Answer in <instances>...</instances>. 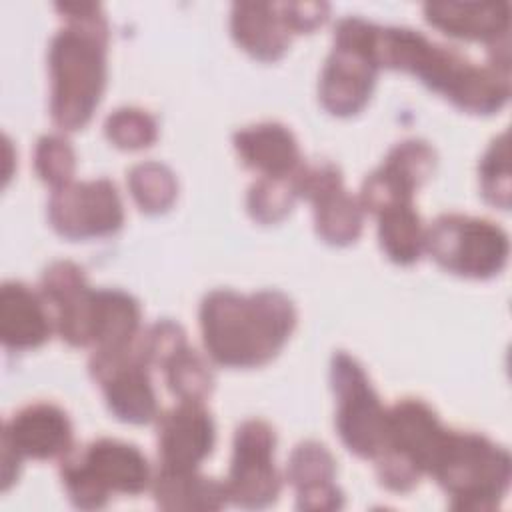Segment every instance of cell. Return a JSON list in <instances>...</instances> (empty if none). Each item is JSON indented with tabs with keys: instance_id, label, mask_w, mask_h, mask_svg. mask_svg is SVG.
Listing matches in <instances>:
<instances>
[{
	"instance_id": "44dd1931",
	"label": "cell",
	"mask_w": 512,
	"mask_h": 512,
	"mask_svg": "<svg viewBox=\"0 0 512 512\" xmlns=\"http://www.w3.org/2000/svg\"><path fill=\"white\" fill-rule=\"evenodd\" d=\"M232 142L242 164L260 176L288 178L304 162L296 136L280 122H258L240 128Z\"/></svg>"
},
{
	"instance_id": "f546056e",
	"label": "cell",
	"mask_w": 512,
	"mask_h": 512,
	"mask_svg": "<svg viewBox=\"0 0 512 512\" xmlns=\"http://www.w3.org/2000/svg\"><path fill=\"white\" fill-rule=\"evenodd\" d=\"M34 170L52 190L72 182L76 170V154L62 134H44L34 148Z\"/></svg>"
},
{
	"instance_id": "2e32d148",
	"label": "cell",
	"mask_w": 512,
	"mask_h": 512,
	"mask_svg": "<svg viewBox=\"0 0 512 512\" xmlns=\"http://www.w3.org/2000/svg\"><path fill=\"white\" fill-rule=\"evenodd\" d=\"M434 148L420 138H406L390 148L384 162L370 172L360 188L364 212L378 214L394 204L414 202V192L432 176Z\"/></svg>"
},
{
	"instance_id": "484cf974",
	"label": "cell",
	"mask_w": 512,
	"mask_h": 512,
	"mask_svg": "<svg viewBox=\"0 0 512 512\" xmlns=\"http://www.w3.org/2000/svg\"><path fill=\"white\" fill-rule=\"evenodd\" d=\"M334 474L336 460L322 442L304 440L294 446L286 466V478L296 492L330 484L334 482Z\"/></svg>"
},
{
	"instance_id": "9c48e42d",
	"label": "cell",
	"mask_w": 512,
	"mask_h": 512,
	"mask_svg": "<svg viewBox=\"0 0 512 512\" xmlns=\"http://www.w3.org/2000/svg\"><path fill=\"white\" fill-rule=\"evenodd\" d=\"M330 382L336 396L340 440L356 456L374 460L384 446L388 408L380 402L358 360L342 350L332 356Z\"/></svg>"
},
{
	"instance_id": "30bf717a",
	"label": "cell",
	"mask_w": 512,
	"mask_h": 512,
	"mask_svg": "<svg viewBox=\"0 0 512 512\" xmlns=\"http://www.w3.org/2000/svg\"><path fill=\"white\" fill-rule=\"evenodd\" d=\"M68 414L52 402H32L14 412L2 428V490L18 478L24 458H64L74 446Z\"/></svg>"
},
{
	"instance_id": "83f0119b",
	"label": "cell",
	"mask_w": 512,
	"mask_h": 512,
	"mask_svg": "<svg viewBox=\"0 0 512 512\" xmlns=\"http://www.w3.org/2000/svg\"><path fill=\"white\" fill-rule=\"evenodd\" d=\"M104 132L114 146L122 150H140L156 140L158 126L150 112L136 106H122L108 114Z\"/></svg>"
},
{
	"instance_id": "603a6c76",
	"label": "cell",
	"mask_w": 512,
	"mask_h": 512,
	"mask_svg": "<svg viewBox=\"0 0 512 512\" xmlns=\"http://www.w3.org/2000/svg\"><path fill=\"white\" fill-rule=\"evenodd\" d=\"M152 494L164 510H220L228 504L224 482L198 470L160 468L152 478Z\"/></svg>"
},
{
	"instance_id": "277c9868",
	"label": "cell",
	"mask_w": 512,
	"mask_h": 512,
	"mask_svg": "<svg viewBox=\"0 0 512 512\" xmlns=\"http://www.w3.org/2000/svg\"><path fill=\"white\" fill-rule=\"evenodd\" d=\"M428 474L450 496V508L494 510L510 488L512 460L484 434L446 428Z\"/></svg>"
},
{
	"instance_id": "f1b7e54d",
	"label": "cell",
	"mask_w": 512,
	"mask_h": 512,
	"mask_svg": "<svg viewBox=\"0 0 512 512\" xmlns=\"http://www.w3.org/2000/svg\"><path fill=\"white\" fill-rule=\"evenodd\" d=\"M296 194L288 178H270L260 176L248 188L246 206L254 220L262 224H274L282 220L294 206Z\"/></svg>"
},
{
	"instance_id": "7a4b0ae2",
	"label": "cell",
	"mask_w": 512,
	"mask_h": 512,
	"mask_svg": "<svg viewBox=\"0 0 512 512\" xmlns=\"http://www.w3.org/2000/svg\"><path fill=\"white\" fill-rule=\"evenodd\" d=\"M64 26L50 38V118L74 132L92 118L106 86L108 22L96 2H58Z\"/></svg>"
},
{
	"instance_id": "6da1fadb",
	"label": "cell",
	"mask_w": 512,
	"mask_h": 512,
	"mask_svg": "<svg viewBox=\"0 0 512 512\" xmlns=\"http://www.w3.org/2000/svg\"><path fill=\"white\" fill-rule=\"evenodd\" d=\"M368 54L380 68L414 74L432 92L470 114H494L510 96V68L476 64L452 46L406 26L370 22Z\"/></svg>"
},
{
	"instance_id": "52a82bcc",
	"label": "cell",
	"mask_w": 512,
	"mask_h": 512,
	"mask_svg": "<svg viewBox=\"0 0 512 512\" xmlns=\"http://www.w3.org/2000/svg\"><path fill=\"white\" fill-rule=\"evenodd\" d=\"M424 250L444 270L464 278H492L508 262V234L492 220L446 212L436 216L424 234Z\"/></svg>"
},
{
	"instance_id": "ba28073f",
	"label": "cell",
	"mask_w": 512,
	"mask_h": 512,
	"mask_svg": "<svg viewBox=\"0 0 512 512\" xmlns=\"http://www.w3.org/2000/svg\"><path fill=\"white\" fill-rule=\"evenodd\" d=\"M370 20L344 16L334 26V46L318 82L322 106L336 116L360 112L374 88L378 66L368 54Z\"/></svg>"
},
{
	"instance_id": "ffe728a7",
	"label": "cell",
	"mask_w": 512,
	"mask_h": 512,
	"mask_svg": "<svg viewBox=\"0 0 512 512\" xmlns=\"http://www.w3.org/2000/svg\"><path fill=\"white\" fill-rule=\"evenodd\" d=\"M54 328L52 312L40 294L28 284L8 280L0 288V340L10 350L42 346Z\"/></svg>"
},
{
	"instance_id": "5b68a950",
	"label": "cell",
	"mask_w": 512,
	"mask_h": 512,
	"mask_svg": "<svg viewBox=\"0 0 512 512\" xmlns=\"http://www.w3.org/2000/svg\"><path fill=\"white\" fill-rule=\"evenodd\" d=\"M60 478L76 508L96 510L112 494L136 496L152 480L148 458L130 442L96 438L60 460Z\"/></svg>"
},
{
	"instance_id": "d6986e66",
	"label": "cell",
	"mask_w": 512,
	"mask_h": 512,
	"mask_svg": "<svg viewBox=\"0 0 512 512\" xmlns=\"http://www.w3.org/2000/svg\"><path fill=\"white\" fill-rule=\"evenodd\" d=\"M230 30L242 50L264 62L278 60L296 34L288 2H234Z\"/></svg>"
},
{
	"instance_id": "ac0fdd59",
	"label": "cell",
	"mask_w": 512,
	"mask_h": 512,
	"mask_svg": "<svg viewBox=\"0 0 512 512\" xmlns=\"http://www.w3.org/2000/svg\"><path fill=\"white\" fill-rule=\"evenodd\" d=\"M424 18L446 36L486 42L488 46L508 38L510 2L508 0H442L422 6Z\"/></svg>"
},
{
	"instance_id": "5bb4252c",
	"label": "cell",
	"mask_w": 512,
	"mask_h": 512,
	"mask_svg": "<svg viewBox=\"0 0 512 512\" xmlns=\"http://www.w3.org/2000/svg\"><path fill=\"white\" fill-rule=\"evenodd\" d=\"M48 220L60 236L86 240L114 234L124 222V208L112 180H72L52 190Z\"/></svg>"
},
{
	"instance_id": "e0dca14e",
	"label": "cell",
	"mask_w": 512,
	"mask_h": 512,
	"mask_svg": "<svg viewBox=\"0 0 512 512\" xmlns=\"http://www.w3.org/2000/svg\"><path fill=\"white\" fill-rule=\"evenodd\" d=\"M156 444L160 468L198 470L210 456L216 440L214 420L196 400H178L176 406L158 414Z\"/></svg>"
},
{
	"instance_id": "3957f363",
	"label": "cell",
	"mask_w": 512,
	"mask_h": 512,
	"mask_svg": "<svg viewBox=\"0 0 512 512\" xmlns=\"http://www.w3.org/2000/svg\"><path fill=\"white\" fill-rule=\"evenodd\" d=\"M198 316L208 356L228 368L266 364L296 326V308L280 290L244 296L216 288L202 298Z\"/></svg>"
},
{
	"instance_id": "8992f818",
	"label": "cell",
	"mask_w": 512,
	"mask_h": 512,
	"mask_svg": "<svg viewBox=\"0 0 512 512\" xmlns=\"http://www.w3.org/2000/svg\"><path fill=\"white\" fill-rule=\"evenodd\" d=\"M444 430L446 426L424 400L394 402L386 412L384 446L374 458L380 484L392 492H410L430 472Z\"/></svg>"
},
{
	"instance_id": "7c38bea8",
	"label": "cell",
	"mask_w": 512,
	"mask_h": 512,
	"mask_svg": "<svg viewBox=\"0 0 512 512\" xmlns=\"http://www.w3.org/2000/svg\"><path fill=\"white\" fill-rule=\"evenodd\" d=\"M88 370L118 420L148 424L158 418L150 366L138 352L136 340L124 348L92 350Z\"/></svg>"
},
{
	"instance_id": "9a60e30c",
	"label": "cell",
	"mask_w": 512,
	"mask_h": 512,
	"mask_svg": "<svg viewBox=\"0 0 512 512\" xmlns=\"http://www.w3.org/2000/svg\"><path fill=\"white\" fill-rule=\"evenodd\" d=\"M138 350L150 368H160L168 390L178 400L204 402L214 388L208 360L188 344L186 332L168 318L138 334Z\"/></svg>"
},
{
	"instance_id": "7402d4cb",
	"label": "cell",
	"mask_w": 512,
	"mask_h": 512,
	"mask_svg": "<svg viewBox=\"0 0 512 512\" xmlns=\"http://www.w3.org/2000/svg\"><path fill=\"white\" fill-rule=\"evenodd\" d=\"M140 334V304L118 288H94L90 310V348L112 350L130 346Z\"/></svg>"
},
{
	"instance_id": "d4e9b609",
	"label": "cell",
	"mask_w": 512,
	"mask_h": 512,
	"mask_svg": "<svg viewBox=\"0 0 512 512\" xmlns=\"http://www.w3.org/2000/svg\"><path fill=\"white\" fill-rule=\"evenodd\" d=\"M128 188L138 208L148 214L168 210L178 194L174 172L154 160H146L130 168Z\"/></svg>"
},
{
	"instance_id": "4fadbf2b",
	"label": "cell",
	"mask_w": 512,
	"mask_h": 512,
	"mask_svg": "<svg viewBox=\"0 0 512 512\" xmlns=\"http://www.w3.org/2000/svg\"><path fill=\"white\" fill-rule=\"evenodd\" d=\"M296 198H304L314 208L318 236L328 244L354 242L364 224V208L342 182V172L332 162H302L292 174Z\"/></svg>"
},
{
	"instance_id": "cb8c5ba5",
	"label": "cell",
	"mask_w": 512,
	"mask_h": 512,
	"mask_svg": "<svg viewBox=\"0 0 512 512\" xmlns=\"http://www.w3.org/2000/svg\"><path fill=\"white\" fill-rule=\"evenodd\" d=\"M382 252L396 264H414L424 252L426 228L414 202L394 204L376 214Z\"/></svg>"
},
{
	"instance_id": "4316f807",
	"label": "cell",
	"mask_w": 512,
	"mask_h": 512,
	"mask_svg": "<svg viewBox=\"0 0 512 512\" xmlns=\"http://www.w3.org/2000/svg\"><path fill=\"white\" fill-rule=\"evenodd\" d=\"M480 188L486 202L496 208L508 210L510 206V154H508V132L498 134L488 150L484 152L480 166Z\"/></svg>"
},
{
	"instance_id": "8fae6325",
	"label": "cell",
	"mask_w": 512,
	"mask_h": 512,
	"mask_svg": "<svg viewBox=\"0 0 512 512\" xmlns=\"http://www.w3.org/2000/svg\"><path fill=\"white\" fill-rule=\"evenodd\" d=\"M276 432L260 418L244 420L234 432L226 476L228 502L242 508H266L276 502L282 478L274 464Z\"/></svg>"
}]
</instances>
